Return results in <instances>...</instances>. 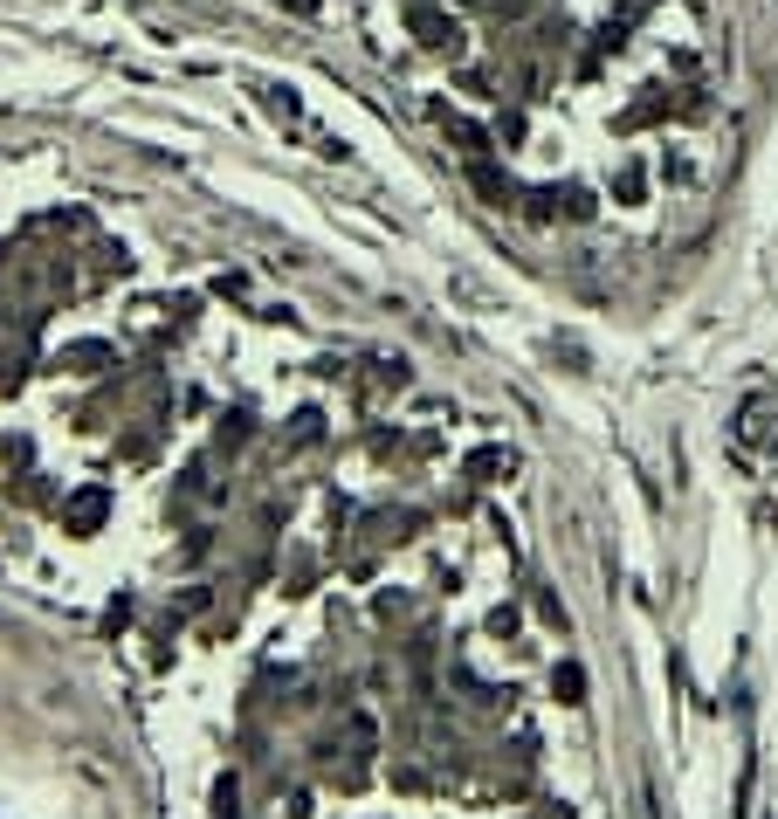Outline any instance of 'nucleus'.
Returning <instances> with one entry per match:
<instances>
[{"label": "nucleus", "mask_w": 778, "mask_h": 819, "mask_svg": "<svg viewBox=\"0 0 778 819\" xmlns=\"http://www.w3.org/2000/svg\"><path fill=\"white\" fill-rule=\"evenodd\" d=\"M414 35L427 49H455V21L448 14H414Z\"/></svg>", "instance_id": "nucleus-1"}]
</instances>
